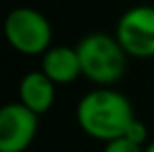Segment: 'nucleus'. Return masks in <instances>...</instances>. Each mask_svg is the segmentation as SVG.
<instances>
[{"label":"nucleus","instance_id":"nucleus-1","mask_svg":"<svg viewBox=\"0 0 154 152\" xmlns=\"http://www.w3.org/2000/svg\"><path fill=\"white\" fill-rule=\"evenodd\" d=\"M135 119L137 115L129 98L113 88H96L84 94L76 105L78 127L103 144L125 137Z\"/></svg>","mask_w":154,"mask_h":152},{"label":"nucleus","instance_id":"nucleus-6","mask_svg":"<svg viewBox=\"0 0 154 152\" xmlns=\"http://www.w3.org/2000/svg\"><path fill=\"white\" fill-rule=\"evenodd\" d=\"M55 84H72L82 76L80 57L76 47L55 45L41 55V68Z\"/></svg>","mask_w":154,"mask_h":152},{"label":"nucleus","instance_id":"nucleus-10","mask_svg":"<svg viewBox=\"0 0 154 152\" xmlns=\"http://www.w3.org/2000/svg\"><path fill=\"white\" fill-rule=\"evenodd\" d=\"M144 152H154V141H150L146 146H144Z\"/></svg>","mask_w":154,"mask_h":152},{"label":"nucleus","instance_id":"nucleus-4","mask_svg":"<svg viewBox=\"0 0 154 152\" xmlns=\"http://www.w3.org/2000/svg\"><path fill=\"white\" fill-rule=\"evenodd\" d=\"M115 37L129 57L154 59V6H133L121 14Z\"/></svg>","mask_w":154,"mask_h":152},{"label":"nucleus","instance_id":"nucleus-8","mask_svg":"<svg viewBox=\"0 0 154 152\" xmlns=\"http://www.w3.org/2000/svg\"><path fill=\"white\" fill-rule=\"evenodd\" d=\"M125 138H129V141L137 142V144H140V146H146L148 144V129H146V125H144V121H140V119L137 117L135 121L131 123V127L127 129Z\"/></svg>","mask_w":154,"mask_h":152},{"label":"nucleus","instance_id":"nucleus-5","mask_svg":"<svg viewBox=\"0 0 154 152\" xmlns=\"http://www.w3.org/2000/svg\"><path fill=\"white\" fill-rule=\"evenodd\" d=\"M39 129V115L20 102L0 109V152H26L33 144Z\"/></svg>","mask_w":154,"mask_h":152},{"label":"nucleus","instance_id":"nucleus-9","mask_svg":"<svg viewBox=\"0 0 154 152\" xmlns=\"http://www.w3.org/2000/svg\"><path fill=\"white\" fill-rule=\"evenodd\" d=\"M102 152H144V146H140V144H137V142L129 141V138L121 137V138H115V141L105 142Z\"/></svg>","mask_w":154,"mask_h":152},{"label":"nucleus","instance_id":"nucleus-2","mask_svg":"<svg viewBox=\"0 0 154 152\" xmlns=\"http://www.w3.org/2000/svg\"><path fill=\"white\" fill-rule=\"evenodd\" d=\"M82 76L98 88H111L127 72L129 55L115 35L94 31L76 43Z\"/></svg>","mask_w":154,"mask_h":152},{"label":"nucleus","instance_id":"nucleus-3","mask_svg":"<svg viewBox=\"0 0 154 152\" xmlns=\"http://www.w3.org/2000/svg\"><path fill=\"white\" fill-rule=\"evenodd\" d=\"M4 35L14 51L27 57L43 55L51 47L53 27L45 14L29 6H20L8 12L4 20Z\"/></svg>","mask_w":154,"mask_h":152},{"label":"nucleus","instance_id":"nucleus-7","mask_svg":"<svg viewBox=\"0 0 154 152\" xmlns=\"http://www.w3.org/2000/svg\"><path fill=\"white\" fill-rule=\"evenodd\" d=\"M55 86L57 84L47 76L43 70H31V72L23 74L18 86V96L20 103L29 107L33 113L43 115L53 107L55 103Z\"/></svg>","mask_w":154,"mask_h":152}]
</instances>
